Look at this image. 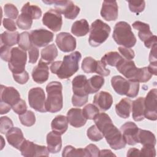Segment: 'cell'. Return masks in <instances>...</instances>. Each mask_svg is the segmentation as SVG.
<instances>
[{
	"label": "cell",
	"instance_id": "cell-13",
	"mask_svg": "<svg viewBox=\"0 0 157 157\" xmlns=\"http://www.w3.org/2000/svg\"><path fill=\"white\" fill-rule=\"evenodd\" d=\"M30 39L33 45L37 47L47 45L53 41V33L45 29L33 30L30 33Z\"/></svg>",
	"mask_w": 157,
	"mask_h": 157
},
{
	"label": "cell",
	"instance_id": "cell-35",
	"mask_svg": "<svg viewBox=\"0 0 157 157\" xmlns=\"http://www.w3.org/2000/svg\"><path fill=\"white\" fill-rule=\"evenodd\" d=\"M123 58L117 52H109L106 53L102 58L101 61L104 63L106 65H110L111 66H117L118 63Z\"/></svg>",
	"mask_w": 157,
	"mask_h": 157
},
{
	"label": "cell",
	"instance_id": "cell-44",
	"mask_svg": "<svg viewBox=\"0 0 157 157\" xmlns=\"http://www.w3.org/2000/svg\"><path fill=\"white\" fill-rule=\"evenodd\" d=\"M129 9L131 12L139 13L144 11L145 7V2L144 1H128Z\"/></svg>",
	"mask_w": 157,
	"mask_h": 157
},
{
	"label": "cell",
	"instance_id": "cell-2",
	"mask_svg": "<svg viewBox=\"0 0 157 157\" xmlns=\"http://www.w3.org/2000/svg\"><path fill=\"white\" fill-rule=\"evenodd\" d=\"M63 86L58 81L51 82L46 86L47 98L45 102V108L47 112L56 113L60 111L63 105L62 94Z\"/></svg>",
	"mask_w": 157,
	"mask_h": 157
},
{
	"label": "cell",
	"instance_id": "cell-18",
	"mask_svg": "<svg viewBox=\"0 0 157 157\" xmlns=\"http://www.w3.org/2000/svg\"><path fill=\"white\" fill-rule=\"evenodd\" d=\"M117 71L122 74L128 80L133 81L137 72L138 68L132 60H126L123 58L116 66Z\"/></svg>",
	"mask_w": 157,
	"mask_h": 157
},
{
	"label": "cell",
	"instance_id": "cell-59",
	"mask_svg": "<svg viewBox=\"0 0 157 157\" xmlns=\"http://www.w3.org/2000/svg\"><path fill=\"white\" fill-rule=\"evenodd\" d=\"M61 63H62L61 61H55V62L52 63L50 67L51 72L53 74H56L58 70L59 69V67L61 65Z\"/></svg>",
	"mask_w": 157,
	"mask_h": 157
},
{
	"label": "cell",
	"instance_id": "cell-14",
	"mask_svg": "<svg viewBox=\"0 0 157 157\" xmlns=\"http://www.w3.org/2000/svg\"><path fill=\"white\" fill-rule=\"evenodd\" d=\"M55 42L59 49L63 52H72L76 48V39L68 33L61 32L58 34Z\"/></svg>",
	"mask_w": 157,
	"mask_h": 157
},
{
	"label": "cell",
	"instance_id": "cell-34",
	"mask_svg": "<svg viewBox=\"0 0 157 157\" xmlns=\"http://www.w3.org/2000/svg\"><path fill=\"white\" fill-rule=\"evenodd\" d=\"M19 35L17 31H4L1 34V45L10 47L18 44Z\"/></svg>",
	"mask_w": 157,
	"mask_h": 157
},
{
	"label": "cell",
	"instance_id": "cell-53",
	"mask_svg": "<svg viewBox=\"0 0 157 157\" xmlns=\"http://www.w3.org/2000/svg\"><path fill=\"white\" fill-rule=\"evenodd\" d=\"M1 58L3 61L9 62L11 57V50L12 48H10V47L1 45Z\"/></svg>",
	"mask_w": 157,
	"mask_h": 157
},
{
	"label": "cell",
	"instance_id": "cell-52",
	"mask_svg": "<svg viewBox=\"0 0 157 157\" xmlns=\"http://www.w3.org/2000/svg\"><path fill=\"white\" fill-rule=\"evenodd\" d=\"M156 156V150L155 147L150 145L143 146L140 151V156L155 157Z\"/></svg>",
	"mask_w": 157,
	"mask_h": 157
},
{
	"label": "cell",
	"instance_id": "cell-22",
	"mask_svg": "<svg viewBox=\"0 0 157 157\" xmlns=\"http://www.w3.org/2000/svg\"><path fill=\"white\" fill-rule=\"evenodd\" d=\"M48 64L40 62L36 66L32 71V77L33 80L39 84L45 82L49 76V68Z\"/></svg>",
	"mask_w": 157,
	"mask_h": 157
},
{
	"label": "cell",
	"instance_id": "cell-54",
	"mask_svg": "<svg viewBox=\"0 0 157 157\" xmlns=\"http://www.w3.org/2000/svg\"><path fill=\"white\" fill-rule=\"evenodd\" d=\"M88 99V96H77L75 95L72 96V105L75 107H82L85 104Z\"/></svg>",
	"mask_w": 157,
	"mask_h": 157
},
{
	"label": "cell",
	"instance_id": "cell-42",
	"mask_svg": "<svg viewBox=\"0 0 157 157\" xmlns=\"http://www.w3.org/2000/svg\"><path fill=\"white\" fill-rule=\"evenodd\" d=\"M86 135L91 141L98 142L103 139L104 135L99 128L95 125H92L87 129Z\"/></svg>",
	"mask_w": 157,
	"mask_h": 157
},
{
	"label": "cell",
	"instance_id": "cell-28",
	"mask_svg": "<svg viewBox=\"0 0 157 157\" xmlns=\"http://www.w3.org/2000/svg\"><path fill=\"white\" fill-rule=\"evenodd\" d=\"M132 101L130 99L125 98L122 99L115 105L117 114L122 118H128L131 113Z\"/></svg>",
	"mask_w": 157,
	"mask_h": 157
},
{
	"label": "cell",
	"instance_id": "cell-40",
	"mask_svg": "<svg viewBox=\"0 0 157 157\" xmlns=\"http://www.w3.org/2000/svg\"><path fill=\"white\" fill-rule=\"evenodd\" d=\"M29 34H30L28 32L25 31L19 35L18 45L20 48L25 51L28 50L32 45Z\"/></svg>",
	"mask_w": 157,
	"mask_h": 157
},
{
	"label": "cell",
	"instance_id": "cell-61",
	"mask_svg": "<svg viewBox=\"0 0 157 157\" xmlns=\"http://www.w3.org/2000/svg\"><path fill=\"white\" fill-rule=\"evenodd\" d=\"M127 156H140V150L136 148H130L126 154Z\"/></svg>",
	"mask_w": 157,
	"mask_h": 157
},
{
	"label": "cell",
	"instance_id": "cell-3",
	"mask_svg": "<svg viewBox=\"0 0 157 157\" xmlns=\"http://www.w3.org/2000/svg\"><path fill=\"white\" fill-rule=\"evenodd\" d=\"M112 37L118 45L126 48L132 47L136 43L131 27L126 21H119L115 24Z\"/></svg>",
	"mask_w": 157,
	"mask_h": 157
},
{
	"label": "cell",
	"instance_id": "cell-27",
	"mask_svg": "<svg viewBox=\"0 0 157 157\" xmlns=\"http://www.w3.org/2000/svg\"><path fill=\"white\" fill-rule=\"evenodd\" d=\"M104 84V78L99 75H93L87 80L85 85L86 91L88 94L97 93Z\"/></svg>",
	"mask_w": 157,
	"mask_h": 157
},
{
	"label": "cell",
	"instance_id": "cell-29",
	"mask_svg": "<svg viewBox=\"0 0 157 157\" xmlns=\"http://www.w3.org/2000/svg\"><path fill=\"white\" fill-rule=\"evenodd\" d=\"M58 56V50L55 44L47 45L41 50V58L39 61L47 64H50Z\"/></svg>",
	"mask_w": 157,
	"mask_h": 157
},
{
	"label": "cell",
	"instance_id": "cell-5",
	"mask_svg": "<svg viewBox=\"0 0 157 157\" xmlns=\"http://www.w3.org/2000/svg\"><path fill=\"white\" fill-rule=\"evenodd\" d=\"M88 42L91 46L96 47L104 42L111 31L110 27L99 19L96 20L91 25Z\"/></svg>",
	"mask_w": 157,
	"mask_h": 157
},
{
	"label": "cell",
	"instance_id": "cell-41",
	"mask_svg": "<svg viewBox=\"0 0 157 157\" xmlns=\"http://www.w3.org/2000/svg\"><path fill=\"white\" fill-rule=\"evenodd\" d=\"M82 112L86 119L94 120V118L99 113V110L95 105L88 104L83 107Z\"/></svg>",
	"mask_w": 157,
	"mask_h": 157
},
{
	"label": "cell",
	"instance_id": "cell-43",
	"mask_svg": "<svg viewBox=\"0 0 157 157\" xmlns=\"http://www.w3.org/2000/svg\"><path fill=\"white\" fill-rule=\"evenodd\" d=\"M33 20L28 16L23 13H21L17 20V25L21 29H29L31 28Z\"/></svg>",
	"mask_w": 157,
	"mask_h": 157
},
{
	"label": "cell",
	"instance_id": "cell-4",
	"mask_svg": "<svg viewBox=\"0 0 157 157\" xmlns=\"http://www.w3.org/2000/svg\"><path fill=\"white\" fill-rule=\"evenodd\" d=\"M111 85L117 94L129 98L136 97L139 91V82L126 80L120 75L113 76L111 78Z\"/></svg>",
	"mask_w": 157,
	"mask_h": 157
},
{
	"label": "cell",
	"instance_id": "cell-7",
	"mask_svg": "<svg viewBox=\"0 0 157 157\" xmlns=\"http://www.w3.org/2000/svg\"><path fill=\"white\" fill-rule=\"evenodd\" d=\"M46 4H53L55 7V9L58 10L61 13L64 14V17L67 19L73 20L77 17L80 12V8L75 5L71 1L62 0H51L42 1Z\"/></svg>",
	"mask_w": 157,
	"mask_h": 157
},
{
	"label": "cell",
	"instance_id": "cell-45",
	"mask_svg": "<svg viewBox=\"0 0 157 157\" xmlns=\"http://www.w3.org/2000/svg\"><path fill=\"white\" fill-rule=\"evenodd\" d=\"M4 11L6 16L9 18L15 19L18 15V10L17 8L12 4H6L4 6Z\"/></svg>",
	"mask_w": 157,
	"mask_h": 157
},
{
	"label": "cell",
	"instance_id": "cell-46",
	"mask_svg": "<svg viewBox=\"0 0 157 157\" xmlns=\"http://www.w3.org/2000/svg\"><path fill=\"white\" fill-rule=\"evenodd\" d=\"M12 121L7 117H2L0 120V132L5 134L13 127Z\"/></svg>",
	"mask_w": 157,
	"mask_h": 157
},
{
	"label": "cell",
	"instance_id": "cell-15",
	"mask_svg": "<svg viewBox=\"0 0 157 157\" xmlns=\"http://www.w3.org/2000/svg\"><path fill=\"white\" fill-rule=\"evenodd\" d=\"M139 128L133 122L128 121L123 124L120 131L124 137L126 143L129 145H134L138 141V134Z\"/></svg>",
	"mask_w": 157,
	"mask_h": 157
},
{
	"label": "cell",
	"instance_id": "cell-10",
	"mask_svg": "<svg viewBox=\"0 0 157 157\" xmlns=\"http://www.w3.org/2000/svg\"><path fill=\"white\" fill-rule=\"evenodd\" d=\"M20 150L24 156H48L49 151L47 147L39 145L28 140H25Z\"/></svg>",
	"mask_w": 157,
	"mask_h": 157
},
{
	"label": "cell",
	"instance_id": "cell-12",
	"mask_svg": "<svg viewBox=\"0 0 157 157\" xmlns=\"http://www.w3.org/2000/svg\"><path fill=\"white\" fill-rule=\"evenodd\" d=\"M43 24L54 32L61 30L63 25L61 13L56 9H51L45 12L42 18Z\"/></svg>",
	"mask_w": 157,
	"mask_h": 157
},
{
	"label": "cell",
	"instance_id": "cell-26",
	"mask_svg": "<svg viewBox=\"0 0 157 157\" xmlns=\"http://www.w3.org/2000/svg\"><path fill=\"white\" fill-rule=\"evenodd\" d=\"M132 27L139 31L138 36L140 40L144 43L148 40L153 36V33L150 29V26L147 23L136 21L132 24Z\"/></svg>",
	"mask_w": 157,
	"mask_h": 157
},
{
	"label": "cell",
	"instance_id": "cell-39",
	"mask_svg": "<svg viewBox=\"0 0 157 157\" xmlns=\"http://www.w3.org/2000/svg\"><path fill=\"white\" fill-rule=\"evenodd\" d=\"M19 120L21 123L25 126H31L36 123V117L33 112L28 110L25 113L19 115Z\"/></svg>",
	"mask_w": 157,
	"mask_h": 157
},
{
	"label": "cell",
	"instance_id": "cell-6",
	"mask_svg": "<svg viewBox=\"0 0 157 157\" xmlns=\"http://www.w3.org/2000/svg\"><path fill=\"white\" fill-rule=\"evenodd\" d=\"M81 58V53L78 51L65 55L59 69L56 73L57 77L61 79H67L73 75L79 69L78 63Z\"/></svg>",
	"mask_w": 157,
	"mask_h": 157
},
{
	"label": "cell",
	"instance_id": "cell-48",
	"mask_svg": "<svg viewBox=\"0 0 157 157\" xmlns=\"http://www.w3.org/2000/svg\"><path fill=\"white\" fill-rule=\"evenodd\" d=\"M118 51L121 54V56L126 60H132L135 56V53L134 50H132L129 48L119 47Z\"/></svg>",
	"mask_w": 157,
	"mask_h": 157
},
{
	"label": "cell",
	"instance_id": "cell-1",
	"mask_svg": "<svg viewBox=\"0 0 157 157\" xmlns=\"http://www.w3.org/2000/svg\"><path fill=\"white\" fill-rule=\"evenodd\" d=\"M94 121L112 149L117 150L126 147V143L121 131L113 125L111 118L107 113H99L94 118Z\"/></svg>",
	"mask_w": 157,
	"mask_h": 157
},
{
	"label": "cell",
	"instance_id": "cell-24",
	"mask_svg": "<svg viewBox=\"0 0 157 157\" xmlns=\"http://www.w3.org/2000/svg\"><path fill=\"white\" fill-rule=\"evenodd\" d=\"M86 82L87 78L84 75H78L74 77L72 81V91L74 93V95L77 96H88L85 88Z\"/></svg>",
	"mask_w": 157,
	"mask_h": 157
},
{
	"label": "cell",
	"instance_id": "cell-55",
	"mask_svg": "<svg viewBox=\"0 0 157 157\" xmlns=\"http://www.w3.org/2000/svg\"><path fill=\"white\" fill-rule=\"evenodd\" d=\"M85 150L88 155V156H93V157L99 156L100 150L97 147V146L95 145L94 144H89L85 148Z\"/></svg>",
	"mask_w": 157,
	"mask_h": 157
},
{
	"label": "cell",
	"instance_id": "cell-38",
	"mask_svg": "<svg viewBox=\"0 0 157 157\" xmlns=\"http://www.w3.org/2000/svg\"><path fill=\"white\" fill-rule=\"evenodd\" d=\"M97 61L91 56L85 57L82 63V69L85 73L95 72Z\"/></svg>",
	"mask_w": 157,
	"mask_h": 157
},
{
	"label": "cell",
	"instance_id": "cell-16",
	"mask_svg": "<svg viewBox=\"0 0 157 157\" xmlns=\"http://www.w3.org/2000/svg\"><path fill=\"white\" fill-rule=\"evenodd\" d=\"M101 17L106 21H115L118 15V7L115 1H104L101 10Z\"/></svg>",
	"mask_w": 157,
	"mask_h": 157
},
{
	"label": "cell",
	"instance_id": "cell-23",
	"mask_svg": "<svg viewBox=\"0 0 157 157\" xmlns=\"http://www.w3.org/2000/svg\"><path fill=\"white\" fill-rule=\"evenodd\" d=\"M47 148L49 152L52 153H58L62 147V139L61 134L51 131L47 135Z\"/></svg>",
	"mask_w": 157,
	"mask_h": 157
},
{
	"label": "cell",
	"instance_id": "cell-31",
	"mask_svg": "<svg viewBox=\"0 0 157 157\" xmlns=\"http://www.w3.org/2000/svg\"><path fill=\"white\" fill-rule=\"evenodd\" d=\"M89 31L90 26L88 21L85 19L75 21L71 27V33L77 37L85 36Z\"/></svg>",
	"mask_w": 157,
	"mask_h": 157
},
{
	"label": "cell",
	"instance_id": "cell-58",
	"mask_svg": "<svg viewBox=\"0 0 157 157\" xmlns=\"http://www.w3.org/2000/svg\"><path fill=\"white\" fill-rule=\"evenodd\" d=\"M11 109L12 107L10 105L0 101V113L1 115L8 113Z\"/></svg>",
	"mask_w": 157,
	"mask_h": 157
},
{
	"label": "cell",
	"instance_id": "cell-60",
	"mask_svg": "<svg viewBox=\"0 0 157 157\" xmlns=\"http://www.w3.org/2000/svg\"><path fill=\"white\" fill-rule=\"evenodd\" d=\"M157 44V37L156 36L153 35L152 37L148 40H147L146 42L144 43V45L146 47L150 48L152 47H153L155 45Z\"/></svg>",
	"mask_w": 157,
	"mask_h": 157
},
{
	"label": "cell",
	"instance_id": "cell-9",
	"mask_svg": "<svg viewBox=\"0 0 157 157\" xmlns=\"http://www.w3.org/2000/svg\"><path fill=\"white\" fill-rule=\"evenodd\" d=\"M28 101L31 108L39 112H47L45 108V94L42 88L36 87L28 92Z\"/></svg>",
	"mask_w": 157,
	"mask_h": 157
},
{
	"label": "cell",
	"instance_id": "cell-50",
	"mask_svg": "<svg viewBox=\"0 0 157 157\" xmlns=\"http://www.w3.org/2000/svg\"><path fill=\"white\" fill-rule=\"evenodd\" d=\"M95 72L101 75L102 77L109 75L110 71L106 68V64L101 61H97V66Z\"/></svg>",
	"mask_w": 157,
	"mask_h": 157
},
{
	"label": "cell",
	"instance_id": "cell-25",
	"mask_svg": "<svg viewBox=\"0 0 157 157\" xmlns=\"http://www.w3.org/2000/svg\"><path fill=\"white\" fill-rule=\"evenodd\" d=\"M132 116L134 121H140L145 118L144 98L139 97L132 101Z\"/></svg>",
	"mask_w": 157,
	"mask_h": 157
},
{
	"label": "cell",
	"instance_id": "cell-63",
	"mask_svg": "<svg viewBox=\"0 0 157 157\" xmlns=\"http://www.w3.org/2000/svg\"><path fill=\"white\" fill-rule=\"evenodd\" d=\"M115 156L116 155L113 154L111 150H100V153H99V156Z\"/></svg>",
	"mask_w": 157,
	"mask_h": 157
},
{
	"label": "cell",
	"instance_id": "cell-37",
	"mask_svg": "<svg viewBox=\"0 0 157 157\" xmlns=\"http://www.w3.org/2000/svg\"><path fill=\"white\" fill-rule=\"evenodd\" d=\"M152 77V74L149 71L147 67L142 68H138L137 72L134 78L133 81L137 82L145 83L150 80Z\"/></svg>",
	"mask_w": 157,
	"mask_h": 157
},
{
	"label": "cell",
	"instance_id": "cell-47",
	"mask_svg": "<svg viewBox=\"0 0 157 157\" xmlns=\"http://www.w3.org/2000/svg\"><path fill=\"white\" fill-rule=\"evenodd\" d=\"M12 75L14 80L20 85H23L27 83L29 78V74L26 71H24L19 73L12 74Z\"/></svg>",
	"mask_w": 157,
	"mask_h": 157
},
{
	"label": "cell",
	"instance_id": "cell-30",
	"mask_svg": "<svg viewBox=\"0 0 157 157\" xmlns=\"http://www.w3.org/2000/svg\"><path fill=\"white\" fill-rule=\"evenodd\" d=\"M68 123L67 117L62 115H57L51 123L52 129L53 131L62 135L67 131Z\"/></svg>",
	"mask_w": 157,
	"mask_h": 157
},
{
	"label": "cell",
	"instance_id": "cell-19",
	"mask_svg": "<svg viewBox=\"0 0 157 157\" xmlns=\"http://www.w3.org/2000/svg\"><path fill=\"white\" fill-rule=\"evenodd\" d=\"M93 103L100 110L106 111L111 107L113 103V98L109 93L102 91L94 95Z\"/></svg>",
	"mask_w": 157,
	"mask_h": 157
},
{
	"label": "cell",
	"instance_id": "cell-49",
	"mask_svg": "<svg viewBox=\"0 0 157 157\" xmlns=\"http://www.w3.org/2000/svg\"><path fill=\"white\" fill-rule=\"evenodd\" d=\"M28 53H29V63L31 64L36 63L39 55V51L38 48L32 44V45L28 50Z\"/></svg>",
	"mask_w": 157,
	"mask_h": 157
},
{
	"label": "cell",
	"instance_id": "cell-17",
	"mask_svg": "<svg viewBox=\"0 0 157 157\" xmlns=\"http://www.w3.org/2000/svg\"><path fill=\"white\" fill-rule=\"evenodd\" d=\"M19 92L13 87L1 85V101L10 105L12 107L20 100Z\"/></svg>",
	"mask_w": 157,
	"mask_h": 157
},
{
	"label": "cell",
	"instance_id": "cell-33",
	"mask_svg": "<svg viewBox=\"0 0 157 157\" xmlns=\"http://www.w3.org/2000/svg\"><path fill=\"white\" fill-rule=\"evenodd\" d=\"M21 13L25 14L33 19H39L42 15L40 8L36 5H31L29 2H26L21 9Z\"/></svg>",
	"mask_w": 157,
	"mask_h": 157
},
{
	"label": "cell",
	"instance_id": "cell-56",
	"mask_svg": "<svg viewBox=\"0 0 157 157\" xmlns=\"http://www.w3.org/2000/svg\"><path fill=\"white\" fill-rule=\"evenodd\" d=\"M2 25L4 27L9 31L13 32L17 29L15 21L10 18H4L2 21Z\"/></svg>",
	"mask_w": 157,
	"mask_h": 157
},
{
	"label": "cell",
	"instance_id": "cell-57",
	"mask_svg": "<svg viewBox=\"0 0 157 157\" xmlns=\"http://www.w3.org/2000/svg\"><path fill=\"white\" fill-rule=\"evenodd\" d=\"M151 51L149 55V61L150 63H157L156 61V48H157V44L155 45L153 47L151 48Z\"/></svg>",
	"mask_w": 157,
	"mask_h": 157
},
{
	"label": "cell",
	"instance_id": "cell-20",
	"mask_svg": "<svg viewBox=\"0 0 157 157\" xmlns=\"http://www.w3.org/2000/svg\"><path fill=\"white\" fill-rule=\"evenodd\" d=\"M66 117L69 124L75 128H80L84 126L87 121L83 114L82 110L78 108H72L69 110Z\"/></svg>",
	"mask_w": 157,
	"mask_h": 157
},
{
	"label": "cell",
	"instance_id": "cell-36",
	"mask_svg": "<svg viewBox=\"0 0 157 157\" xmlns=\"http://www.w3.org/2000/svg\"><path fill=\"white\" fill-rule=\"evenodd\" d=\"M62 156H88L85 148H75L71 145H67L64 147Z\"/></svg>",
	"mask_w": 157,
	"mask_h": 157
},
{
	"label": "cell",
	"instance_id": "cell-21",
	"mask_svg": "<svg viewBox=\"0 0 157 157\" xmlns=\"http://www.w3.org/2000/svg\"><path fill=\"white\" fill-rule=\"evenodd\" d=\"M9 144L13 147L20 150V147L25 140L22 131L17 127H12L6 134Z\"/></svg>",
	"mask_w": 157,
	"mask_h": 157
},
{
	"label": "cell",
	"instance_id": "cell-62",
	"mask_svg": "<svg viewBox=\"0 0 157 157\" xmlns=\"http://www.w3.org/2000/svg\"><path fill=\"white\" fill-rule=\"evenodd\" d=\"M147 67L152 75H157V63H150L149 66Z\"/></svg>",
	"mask_w": 157,
	"mask_h": 157
},
{
	"label": "cell",
	"instance_id": "cell-32",
	"mask_svg": "<svg viewBox=\"0 0 157 157\" xmlns=\"http://www.w3.org/2000/svg\"><path fill=\"white\" fill-rule=\"evenodd\" d=\"M138 141L143 146L150 145L155 147L156 145V138L153 133L150 131L139 129L138 134Z\"/></svg>",
	"mask_w": 157,
	"mask_h": 157
},
{
	"label": "cell",
	"instance_id": "cell-8",
	"mask_svg": "<svg viewBox=\"0 0 157 157\" xmlns=\"http://www.w3.org/2000/svg\"><path fill=\"white\" fill-rule=\"evenodd\" d=\"M27 60L26 51L20 47H13L11 50V57L8 66L12 74L19 73L25 71Z\"/></svg>",
	"mask_w": 157,
	"mask_h": 157
},
{
	"label": "cell",
	"instance_id": "cell-51",
	"mask_svg": "<svg viewBox=\"0 0 157 157\" xmlns=\"http://www.w3.org/2000/svg\"><path fill=\"white\" fill-rule=\"evenodd\" d=\"M12 109L16 113L20 115L25 113L26 112L27 105L24 100L20 99L17 104L12 106Z\"/></svg>",
	"mask_w": 157,
	"mask_h": 157
},
{
	"label": "cell",
	"instance_id": "cell-11",
	"mask_svg": "<svg viewBox=\"0 0 157 157\" xmlns=\"http://www.w3.org/2000/svg\"><path fill=\"white\" fill-rule=\"evenodd\" d=\"M145 118L155 121L157 119V90L153 88L144 98Z\"/></svg>",
	"mask_w": 157,
	"mask_h": 157
}]
</instances>
